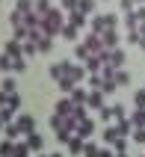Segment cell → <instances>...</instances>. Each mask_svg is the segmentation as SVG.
Listing matches in <instances>:
<instances>
[{
    "label": "cell",
    "instance_id": "6da1fadb",
    "mask_svg": "<svg viewBox=\"0 0 145 157\" xmlns=\"http://www.w3.org/2000/svg\"><path fill=\"white\" fill-rule=\"evenodd\" d=\"M62 27H65V15H62V9H51L48 15L42 18V33L44 36H56L62 33Z\"/></svg>",
    "mask_w": 145,
    "mask_h": 157
},
{
    "label": "cell",
    "instance_id": "7a4b0ae2",
    "mask_svg": "<svg viewBox=\"0 0 145 157\" xmlns=\"http://www.w3.org/2000/svg\"><path fill=\"white\" fill-rule=\"evenodd\" d=\"M107 30H119V18L116 15H92V33H107Z\"/></svg>",
    "mask_w": 145,
    "mask_h": 157
},
{
    "label": "cell",
    "instance_id": "3957f363",
    "mask_svg": "<svg viewBox=\"0 0 145 157\" xmlns=\"http://www.w3.org/2000/svg\"><path fill=\"white\" fill-rule=\"evenodd\" d=\"M101 56H104V65H113V68H124V59H128L121 48H110V51H104Z\"/></svg>",
    "mask_w": 145,
    "mask_h": 157
},
{
    "label": "cell",
    "instance_id": "277c9868",
    "mask_svg": "<svg viewBox=\"0 0 145 157\" xmlns=\"http://www.w3.org/2000/svg\"><path fill=\"white\" fill-rule=\"evenodd\" d=\"M68 68H71V62H68V59H62V62H53L51 68H48V74H51L53 83H59L62 77H68Z\"/></svg>",
    "mask_w": 145,
    "mask_h": 157
},
{
    "label": "cell",
    "instance_id": "5b68a950",
    "mask_svg": "<svg viewBox=\"0 0 145 157\" xmlns=\"http://www.w3.org/2000/svg\"><path fill=\"white\" fill-rule=\"evenodd\" d=\"M83 44L89 48V53H104V51H107V48H104V42H101V36H98V33H89V36L83 39Z\"/></svg>",
    "mask_w": 145,
    "mask_h": 157
},
{
    "label": "cell",
    "instance_id": "8992f818",
    "mask_svg": "<svg viewBox=\"0 0 145 157\" xmlns=\"http://www.w3.org/2000/svg\"><path fill=\"white\" fill-rule=\"evenodd\" d=\"M86 107H89V110H101V107H104V92H101V89H89Z\"/></svg>",
    "mask_w": 145,
    "mask_h": 157
},
{
    "label": "cell",
    "instance_id": "52a82bcc",
    "mask_svg": "<svg viewBox=\"0 0 145 157\" xmlns=\"http://www.w3.org/2000/svg\"><path fill=\"white\" fill-rule=\"evenodd\" d=\"M15 122H18V128H21V133H24V136H27V133H33V131H36V119H33L30 113H21V116L15 119Z\"/></svg>",
    "mask_w": 145,
    "mask_h": 157
},
{
    "label": "cell",
    "instance_id": "ba28073f",
    "mask_svg": "<svg viewBox=\"0 0 145 157\" xmlns=\"http://www.w3.org/2000/svg\"><path fill=\"white\" fill-rule=\"evenodd\" d=\"M83 65H86V71H89V74H101V68H104V56H101V53H92V56H89Z\"/></svg>",
    "mask_w": 145,
    "mask_h": 157
},
{
    "label": "cell",
    "instance_id": "9c48e42d",
    "mask_svg": "<svg viewBox=\"0 0 145 157\" xmlns=\"http://www.w3.org/2000/svg\"><path fill=\"white\" fill-rule=\"evenodd\" d=\"M101 42H104V48L110 51V48H119L121 36H119V30H107V33H101Z\"/></svg>",
    "mask_w": 145,
    "mask_h": 157
},
{
    "label": "cell",
    "instance_id": "30bf717a",
    "mask_svg": "<svg viewBox=\"0 0 145 157\" xmlns=\"http://www.w3.org/2000/svg\"><path fill=\"white\" fill-rule=\"evenodd\" d=\"M74 133H80L83 140H89V136L95 133V122L89 119V116H86V119H80V124H77V131H74Z\"/></svg>",
    "mask_w": 145,
    "mask_h": 157
},
{
    "label": "cell",
    "instance_id": "8fae6325",
    "mask_svg": "<svg viewBox=\"0 0 145 157\" xmlns=\"http://www.w3.org/2000/svg\"><path fill=\"white\" fill-rule=\"evenodd\" d=\"M83 148H86V140H83V136H80V133H74V136H71V140H68V154H83Z\"/></svg>",
    "mask_w": 145,
    "mask_h": 157
},
{
    "label": "cell",
    "instance_id": "7c38bea8",
    "mask_svg": "<svg viewBox=\"0 0 145 157\" xmlns=\"http://www.w3.org/2000/svg\"><path fill=\"white\" fill-rule=\"evenodd\" d=\"M53 113L71 116V113H74V101H71V98H59V101H56V107H53Z\"/></svg>",
    "mask_w": 145,
    "mask_h": 157
},
{
    "label": "cell",
    "instance_id": "4fadbf2b",
    "mask_svg": "<svg viewBox=\"0 0 145 157\" xmlns=\"http://www.w3.org/2000/svg\"><path fill=\"white\" fill-rule=\"evenodd\" d=\"M3 53H9L12 59H18V56H24V44L18 42V39H12V42H6V48H3Z\"/></svg>",
    "mask_w": 145,
    "mask_h": 157
},
{
    "label": "cell",
    "instance_id": "5bb4252c",
    "mask_svg": "<svg viewBox=\"0 0 145 157\" xmlns=\"http://www.w3.org/2000/svg\"><path fill=\"white\" fill-rule=\"evenodd\" d=\"M24 142H27V148H30V151H42V145H44V140H42L36 131H33V133H27Z\"/></svg>",
    "mask_w": 145,
    "mask_h": 157
},
{
    "label": "cell",
    "instance_id": "9a60e30c",
    "mask_svg": "<svg viewBox=\"0 0 145 157\" xmlns=\"http://www.w3.org/2000/svg\"><path fill=\"white\" fill-rule=\"evenodd\" d=\"M89 71H86V65H80V62H71V68H68V77L74 80V83H80V80L86 77Z\"/></svg>",
    "mask_w": 145,
    "mask_h": 157
},
{
    "label": "cell",
    "instance_id": "2e32d148",
    "mask_svg": "<svg viewBox=\"0 0 145 157\" xmlns=\"http://www.w3.org/2000/svg\"><path fill=\"white\" fill-rule=\"evenodd\" d=\"M86 95H89V92H86V89L80 86V83H77V86H74V89L68 92V98L74 101V104H86Z\"/></svg>",
    "mask_w": 145,
    "mask_h": 157
},
{
    "label": "cell",
    "instance_id": "e0dca14e",
    "mask_svg": "<svg viewBox=\"0 0 145 157\" xmlns=\"http://www.w3.org/2000/svg\"><path fill=\"white\" fill-rule=\"evenodd\" d=\"M3 133H6V140H18V136H24L21 128H18V122H6V124H3Z\"/></svg>",
    "mask_w": 145,
    "mask_h": 157
},
{
    "label": "cell",
    "instance_id": "ac0fdd59",
    "mask_svg": "<svg viewBox=\"0 0 145 157\" xmlns=\"http://www.w3.org/2000/svg\"><path fill=\"white\" fill-rule=\"evenodd\" d=\"M86 18L89 15H83L80 9H74V12H68V24H74L77 30H80V27H86Z\"/></svg>",
    "mask_w": 145,
    "mask_h": 157
},
{
    "label": "cell",
    "instance_id": "d6986e66",
    "mask_svg": "<svg viewBox=\"0 0 145 157\" xmlns=\"http://www.w3.org/2000/svg\"><path fill=\"white\" fill-rule=\"evenodd\" d=\"M116 128H119L121 136H130V133H133V124H130L128 116H124V119H116Z\"/></svg>",
    "mask_w": 145,
    "mask_h": 157
},
{
    "label": "cell",
    "instance_id": "ffe728a7",
    "mask_svg": "<svg viewBox=\"0 0 145 157\" xmlns=\"http://www.w3.org/2000/svg\"><path fill=\"white\" fill-rule=\"evenodd\" d=\"M128 119H130V124H133V128H145V110H139V107L128 116Z\"/></svg>",
    "mask_w": 145,
    "mask_h": 157
},
{
    "label": "cell",
    "instance_id": "44dd1931",
    "mask_svg": "<svg viewBox=\"0 0 145 157\" xmlns=\"http://www.w3.org/2000/svg\"><path fill=\"white\" fill-rule=\"evenodd\" d=\"M124 27H128V30H139V15H136V9H133V12H124Z\"/></svg>",
    "mask_w": 145,
    "mask_h": 157
},
{
    "label": "cell",
    "instance_id": "7402d4cb",
    "mask_svg": "<svg viewBox=\"0 0 145 157\" xmlns=\"http://www.w3.org/2000/svg\"><path fill=\"white\" fill-rule=\"evenodd\" d=\"M119 136H121V133H119V128H116V124H113V128H104V142H107V145H113Z\"/></svg>",
    "mask_w": 145,
    "mask_h": 157
},
{
    "label": "cell",
    "instance_id": "603a6c76",
    "mask_svg": "<svg viewBox=\"0 0 145 157\" xmlns=\"http://www.w3.org/2000/svg\"><path fill=\"white\" fill-rule=\"evenodd\" d=\"M15 9L24 12V15L27 12H36V0H15Z\"/></svg>",
    "mask_w": 145,
    "mask_h": 157
},
{
    "label": "cell",
    "instance_id": "cb8c5ba5",
    "mask_svg": "<svg viewBox=\"0 0 145 157\" xmlns=\"http://www.w3.org/2000/svg\"><path fill=\"white\" fill-rule=\"evenodd\" d=\"M77 33H80V30H77V27L74 24H68V21H65V27H62V39H68V42H74V39H77Z\"/></svg>",
    "mask_w": 145,
    "mask_h": 157
},
{
    "label": "cell",
    "instance_id": "d4e9b609",
    "mask_svg": "<svg viewBox=\"0 0 145 157\" xmlns=\"http://www.w3.org/2000/svg\"><path fill=\"white\" fill-rule=\"evenodd\" d=\"M116 83H119V86H130V71L116 68Z\"/></svg>",
    "mask_w": 145,
    "mask_h": 157
},
{
    "label": "cell",
    "instance_id": "484cf974",
    "mask_svg": "<svg viewBox=\"0 0 145 157\" xmlns=\"http://www.w3.org/2000/svg\"><path fill=\"white\" fill-rule=\"evenodd\" d=\"M51 9H53V6H51V0H36V15H42V18H44Z\"/></svg>",
    "mask_w": 145,
    "mask_h": 157
},
{
    "label": "cell",
    "instance_id": "4316f807",
    "mask_svg": "<svg viewBox=\"0 0 145 157\" xmlns=\"http://www.w3.org/2000/svg\"><path fill=\"white\" fill-rule=\"evenodd\" d=\"M74 56H77V59H80V62H86V59H89V56H92V53H89V48H86V44L80 42V44H77V48H74Z\"/></svg>",
    "mask_w": 145,
    "mask_h": 157
},
{
    "label": "cell",
    "instance_id": "83f0119b",
    "mask_svg": "<svg viewBox=\"0 0 145 157\" xmlns=\"http://www.w3.org/2000/svg\"><path fill=\"white\" fill-rule=\"evenodd\" d=\"M12 151H15V140L0 142V157H12Z\"/></svg>",
    "mask_w": 145,
    "mask_h": 157
},
{
    "label": "cell",
    "instance_id": "f1b7e54d",
    "mask_svg": "<svg viewBox=\"0 0 145 157\" xmlns=\"http://www.w3.org/2000/svg\"><path fill=\"white\" fill-rule=\"evenodd\" d=\"M119 89V83H116V77H104V86H101V92L107 95V92H116Z\"/></svg>",
    "mask_w": 145,
    "mask_h": 157
},
{
    "label": "cell",
    "instance_id": "f546056e",
    "mask_svg": "<svg viewBox=\"0 0 145 157\" xmlns=\"http://www.w3.org/2000/svg\"><path fill=\"white\" fill-rule=\"evenodd\" d=\"M0 89H3V92H18V83H15V77H3Z\"/></svg>",
    "mask_w": 145,
    "mask_h": 157
},
{
    "label": "cell",
    "instance_id": "4dcf8cb0",
    "mask_svg": "<svg viewBox=\"0 0 145 157\" xmlns=\"http://www.w3.org/2000/svg\"><path fill=\"white\" fill-rule=\"evenodd\" d=\"M21 44H24V56H33V53H39V48H36L33 39H24Z\"/></svg>",
    "mask_w": 145,
    "mask_h": 157
},
{
    "label": "cell",
    "instance_id": "1f68e13d",
    "mask_svg": "<svg viewBox=\"0 0 145 157\" xmlns=\"http://www.w3.org/2000/svg\"><path fill=\"white\" fill-rule=\"evenodd\" d=\"M12 157H30V148H27V142H15V151Z\"/></svg>",
    "mask_w": 145,
    "mask_h": 157
},
{
    "label": "cell",
    "instance_id": "d6a6232c",
    "mask_svg": "<svg viewBox=\"0 0 145 157\" xmlns=\"http://www.w3.org/2000/svg\"><path fill=\"white\" fill-rule=\"evenodd\" d=\"M0 119H3V124L15 122V110H12V107H0Z\"/></svg>",
    "mask_w": 145,
    "mask_h": 157
},
{
    "label": "cell",
    "instance_id": "836d02e7",
    "mask_svg": "<svg viewBox=\"0 0 145 157\" xmlns=\"http://www.w3.org/2000/svg\"><path fill=\"white\" fill-rule=\"evenodd\" d=\"M9 24H12V27H21V24H24V12L12 9V15H9Z\"/></svg>",
    "mask_w": 145,
    "mask_h": 157
},
{
    "label": "cell",
    "instance_id": "e575fe53",
    "mask_svg": "<svg viewBox=\"0 0 145 157\" xmlns=\"http://www.w3.org/2000/svg\"><path fill=\"white\" fill-rule=\"evenodd\" d=\"M77 9H80L83 15H92V12H95V0H80V6H77Z\"/></svg>",
    "mask_w": 145,
    "mask_h": 157
},
{
    "label": "cell",
    "instance_id": "d590c367",
    "mask_svg": "<svg viewBox=\"0 0 145 157\" xmlns=\"http://www.w3.org/2000/svg\"><path fill=\"white\" fill-rule=\"evenodd\" d=\"M56 86H59V89H62V92H65V95H68V92H71V89H74V86H77V83H74V80H71V77H62V80H59V83H56Z\"/></svg>",
    "mask_w": 145,
    "mask_h": 157
},
{
    "label": "cell",
    "instance_id": "8d00e7d4",
    "mask_svg": "<svg viewBox=\"0 0 145 157\" xmlns=\"http://www.w3.org/2000/svg\"><path fill=\"white\" fill-rule=\"evenodd\" d=\"M6 107H12V110L18 113V110H21V95H18V92H9V104Z\"/></svg>",
    "mask_w": 145,
    "mask_h": 157
},
{
    "label": "cell",
    "instance_id": "74e56055",
    "mask_svg": "<svg viewBox=\"0 0 145 157\" xmlns=\"http://www.w3.org/2000/svg\"><path fill=\"white\" fill-rule=\"evenodd\" d=\"M130 140H133V142H139V145H145V128H133Z\"/></svg>",
    "mask_w": 145,
    "mask_h": 157
},
{
    "label": "cell",
    "instance_id": "f35d334b",
    "mask_svg": "<svg viewBox=\"0 0 145 157\" xmlns=\"http://www.w3.org/2000/svg\"><path fill=\"white\" fill-rule=\"evenodd\" d=\"M0 71H12V56L9 53H0Z\"/></svg>",
    "mask_w": 145,
    "mask_h": 157
},
{
    "label": "cell",
    "instance_id": "ab89813d",
    "mask_svg": "<svg viewBox=\"0 0 145 157\" xmlns=\"http://www.w3.org/2000/svg\"><path fill=\"white\" fill-rule=\"evenodd\" d=\"M104 86V77L101 74H89V89H101Z\"/></svg>",
    "mask_w": 145,
    "mask_h": 157
},
{
    "label": "cell",
    "instance_id": "60d3db41",
    "mask_svg": "<svg viewBox=\"0 0 145 157\" xmlns=\"http://www.w3.org/2000/svg\"><path fill=\"white\" fill-rule=\"evenodd\" d=\"M12 71H27V56H18V59H12Z\"/></svg>",
    "mask_w": 145,
    "mask_h": 157
},
{
    "label": "cell",
    "instance_id": "b9f144b4",
    "mask_svg": "<svg viewBox=\"0 0 145 157\" xmlns=\"http://www.w3.org/2000/svg\"><path fill=\"white\" fill-rule=\"evenodd\" d=\"M98 145H95V142H86V148H83V157H98Z\"/></svg>",
    "mask_w": 145,
    "mask_h": 157
},
{
    "label": "cell",
    "instance_id": "7bdbcfd3",
    "mask_svg": "<svg viewBox=\"0 0 145 157\" xmlns=\"http://www.w3.org/2000/svg\"><path fill=\"white\" fill-rule=\"evenodd\" d=\"M133 104H136L139 110H145V89H139V92H133Z\"/></svg>",
    "mask_w": 145,
    "mask_h": 157
},
{
    "label": "cell",
    "instance_id": "ee69618b",
    "mask_svg": "<svg viewBox=\"0 0 145 157\" xmlns=\"http://www.w3.org/2000/svg\"><path fill=\"white\" fill-rule=\"evenodd\" d=\"M98 116H101L104 122H110V119H116V116H113V107H107V104H104L101 110H98Z\"/></svg>",
    "mask_w": 145,
    "mask_h": 157
},
{
    "label": "cell",
    "instance_id": "f6af8a7d",
    "mask_svg": "<svg viewBox=\"0 0 145 157\" xmlns=\"http://www.w3.org/2000/svg\"><path fill=\"white\" fill-rule=\"evenodd\" d=\"M71 136H74V131H68V128H65V131H56V140L59 142H65V145H68V140Z\"/></svg>",
    "mask_w": 145,
    "mask_h": 157
},
{
    "label": "cell",
    "instance_id": "bcb514c9",
    "mask_svg": "<svg viewBox=\"0 0 145 157\" xmlns=\"http://www.w3.org/2000/svg\"><path fill=\"white\" fill-rule=\"evenodd\" d=\"M113 148L116 151H128V136H119V140L113 142Z\"/></svg>",
    "mask_w": 145,
    "mask_h": 157
},
{
    "label": "cell",
    "instance_id": "7dc6e473",
    "mask_svg": "<svg viewBox=\"0 0 145 157\" xmlns=\"http://www.w3.org/2000/svg\"><path fill=\"white\" fill-rule=\"evenodd\" d=\"M62 3V9H65V12H74L77 6H80V0H59Z\"/></svg>",
    "mask_w": 145,
    "mask_h": 157
},
{
    "label": "cell",
    "instance_id": "c3c4849f",
    "mask_svg": "<svg viewBox=\"0 0 145 157\" xmlns=\"http://www.w3.org/2000/svg\"><path fill=\"white\" fill-rule=\"evenodd\" d=\"M119 6H121V12H133L136 3H133V0H119Z\"/></svg>",
    "mask_w": 145,
    "mask_h": 157
},
{
    "label": "cell",
    "instance_id": "681fc988",
    "mask_svg": "<svg viewBox=\"0 0 145 157\" xmlns=\"http://www.w3.org/2000/svg\"><path fill=\"white\" fill-rule=\"evenodd\" d=\"M128 42L130 44H139V30H128Z\"/></svg>",
    "mask_w": 145,
    "mask_h": 157
},
{
    "label": "cell",
    "instance_id": "f907efd6",
    "mask_svg": "<svg viewBox=\"0 0 145 157\" xmlns=\"http://www.w3.org/2000/svg\"><path fill=\"white\" fill-rule=\"evenodd\" d=\"M113 116H116V119H124L128 113H124V107H121V104H116V107H113Z\"/></svg>",
    "mask_w": 145,
    "mask_h": 157
},
{
    "label": "cell",
    "instance_id": "816d5d0a",
    "mask_svg": "<svg viewBox=\"0 0 145 157\" xmlns=\"http://www.w3.org/2000/svg\"><path fill=\"white\" fill-rule=\"evenodd\" d=\"M98 157H116V151H110V148H101V151H98Z\"/></svg>",
    "mask_w": 145,
    "mask_h": 157
},
{
    "label": "cell",
    "instance_id": "f5cc1de1",
    "mask_svg": "<svg viewBox=\"0 0 145 157\" xmlns=\"http://www.w3.org/2000/svg\"><path fill=\"white\" fill-rule=\"evenodd\" d=\"M136 15H139V21H145V3H142V6H136Z\"/></svg>",
    "mask_w": 145,
    "mask_h": 157
},
{
    "label": "cell",
    "instance_id": "db71d44e",
    "mask_svg": "<svg viewBox=\"0 0 145 157\" xmlns=\"http://www.w3.org/2000/svg\"><path fill=\"white\" fill-rule=\"evenodd\" d=\"M139 48H142V51H145V36H139Z\"/></svg>",
    "mask_w": 145,
    "mask_h": 157
},
{
    "label": "cell",
    "instance_id": "11a10c76",
    "mask_svg": "<svg viewBox=\"0 0 145 157\" xmlns=\"http://www.w3.org/2000/svg\"><path fill=\"white\" fill-rule=\"evenodd\" d=\"M116 157H128V151H116Z\"/></svg>",
    "mask_w": 145,
    "mask_h": 157
},
{
    "label": "cell",
    "instance_id": "9f6ffc18",
    "mask_svg": "<svg viewBox=\"0 0 145 157\" xmlns=\"http://www.w3.org/2000/svg\"><path fill=\"white\" fill-rule=\"evenodd\" d=\"M133 3H139V6H142V3H145V0H133Z\"/></svg>",
    "mask_w": 145,
    "mask_h": 157
},
{
    "label": "cell",
    "instance_id": "6f0895ef",
    "mask_svg": "<svg viewBox=\"0 0 145 157\" xmlns=\"http://www.w3.org/2000/svg\"><path fill=\"white\" fill-rule=\"evenodd\" d=\"M51 157H62V154H59V151H56V154H51Z\"/></svg>",
    "mask_w": 145,
    "mask_h": 157
},
{
    "label": "cell",
    "instance_id": "680465c9",
    "mask_svg": "<svg viewBox=\"0 0 145 157\" xmlns=\"http://www.w3.org/2000/svg\"><path fill=\"white\" fill-rule=\"evenodd\" d=\"M39 157H51V154H39Z\"/></svg>",
    "mask_w": 145,
    "mask_h": 157
},
{
    "label": "cell",
    "instance_id": "91938a15",
    "mask_svg": "<svg viewBox=\"0 0 145 157\" xmlns=\"http://www.w3.org/2000/svg\"><path fill=\"white\" fill-rule=\"evenodd\" d=\"M142 157H145V154H142Z\"/></svg>",
    "mask_w": 145,
    "mask_h": 157
}]
</instances>
